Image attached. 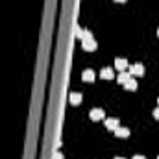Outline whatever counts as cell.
Here are the masks:
<instances>
[{
	"instance_id": "14",
	"label": "cell",
	"mask_w": 159,
	"mask_h": 159,
	"mask_svg": "<svg viewBox=\"0 0 159 159\" xmlns=\"http://www.w3.org/2000/svg\"><path fill=\"white\" fill-rule=\"evenodd\" d=\"M133 159H146L144 156H133Z\"/></svg>"
},
{
	"instance_id": "18",
	"label": "cell",
	"mask_w": 159,
	"mask_h": 159,
	"mask_svg": "<svg viewBox=\"0 0 159 159\" xmlns=\"http://www.w3.org/2000/svg\"><path fill=\"white\" fill-rule=\"evenodd\" d=\"M157 102H159V98H157Z\"/></svg>"
},
{
	"instance_id": "5",
	"label": "cell",
	"mask_w": 159,
	"mask_h": 159,
	"mask_svg": "<svg viewBox=\"0 0 159 159\" xmlns=\"http://www.w3.org/2000/svg\"><path fill=\"white\" fill-rule=\"evenodd\" d=\"M115 67L119 69L120 72H124V70L128 69V61H126V59H122V57H117V59H115Z\"/></svg>"
},
{
	"instance_id": "1",
	"label": "cell",
	"mask_w": 159,
	"mask_h": 159,
	"mask_svg": "<svg viewBox=\"0 0 159 159\" xmlns=\"http://www.w3.org/2000/svg\"><path fill=\"white\" fill-rule=\"evenodd\" d=\"M96 41H94V37H89V39L81 41V48L83 50H87V52H93V50H96Z\"/></svg>"
},
{
	"instance_id": "19",
	"label": "cell",
	"mask_w": 159,
	"mask_h": 159,
	"mask_svg": "<svg viewBox=\"0 0 159 159\" xmlns=\"http://www.w3.org/2000/svg\"><path fill=\"white\" fill-rule=\"evenodd\" d=\"M157 159H159V157H157Z\"/></svg>"
},
{
	"instance_id": "15",
	"label": "cell",
	"mask_w": 159,
	"mask_h": 159,
	"mask_svg": "<svg viewBox=\"0 0 159 159\" xmlns=\"http://www.w3.org/2000/svg\"><path fill=\"white\" fill-rule=\"evenodd\" d=\"M115 2H126V0H115Z\"/></svg>"
},
{
	"instance_id": "3",
	"label": "cell",
	"mask_w": 159,
	"mask_h": 159,
	"mask_svg": "<svg viewBox=\"0 0 159 159\" xmlns=\"http://www.w3.org/2000/svg\"><path fill=\"white\" fill-rule=\"evenodd\" d=\"M89 117H91L93 120H102V119H104V109L94 107V109H91V111H89Z\"/></svg>"
},
{
	"instance_id": "17",
	"label": "cell",
	"mask_w": 159,
	"mask_h": 159,
	"mask_svg": "<svg viewBox=\"0 0 159 159\" xmlns=\"http://www.w3.org/2000/svg\"><path fill=\"white\" fill-rule=\"evenodd\" d=\"M157 35H159V30H157Z\"/></svg>"
},
{
	"instance_id": "12",
	"label": "cell",
	"mask_w": 159,
	"mask_h": 159,
	"mask_svg": "<svg viewBox=\"0 0 159 159\" xmlns=\"http://www.w3.org/2000/svg\"><path fill=\"white\" fill-rule=\"evenodd\" d=\"M154 119L159 120V107H157V109H154Z\"/></svg>"
},
{
	"instance_id": "9",
	"label": "cell",
	"mask_w": 159,
	"mask_h": 159,
	"mask_svg": "<svg viewBox=\"0 0 159 159\" xmlns=\"http://www.w3.org/2000/svg\"><path fill=\"white\" fill-rule=\"evenodd\" d=\"M100 76H102V80H113V70L109 67H106V69H102Z\"/></svg>"
},
{
	"instance_id": "7",
	"label": "cell",
	"mask_w": 159,
	"mask_h": 159,
	"mask_svg": "<svg viewBox=\"0 0 159 159\" xmlns=\"http://www.w3.org/2000/svg\"><path fill=\"white\" fill-rule=\"evenodd\" d=\"M106 128L115 131V129L119 128V119H106Z\"/></svg>"
},
{
	"instance_id": "16",
	"label": "cell",
	"mask_w": 159,
	"mask_h": 159,
	"mask_svg": "<svg viewBox=\"0 0 159 159\" xmlns=\"http://www.w3.org/2000/svg\"><path fill=\"white\" fill-rule=\"evenodd\" d=\"M115 159H124V157H115Z\"/></svg>"
},
{
	"instance_id": "8",
	"label": "cell",
	"mask_w": 159,
	"mask_h": 159,
	"mask_svg": "<svg viewBox=\"0 0 159 159\" xmlns=\"http://www.w3.org/2000/svg\"><path fill=\"white\" fill-rule=\"evenodd\" d=\"M69 100H70L72 106H78V104H81V94H80V93H70Z\"/></svg>"
},
{
	"instance_id": "6",
	"label": "cell",
	"mask_w": 159,
	"mask_h": 159,
	"mask_svg": "<svg viewBox=\"0 0 159 159\" xmlns=\"http://www.w3.org/2000/svg\"><path fill=\"white\" fill-rule=\"evenodd\" d=\"M115 135H117V137H119V139H126V137H129V129H128V128H117V129H115Z\"/></svg>"
},
{
	"instance_id": "11",
	"label": "cell",
	"mask_w": 159,
	"mask_h": 159,
	"mask_svg": "<svg viewBox=\"0 0 159 159\" xmlns=\"http://www.w3.org/2000/svg\"><path fill=\"white\" fill-rule=\"evenodd\" d=\"M129 78H131V74H129V72H120V74H119V83H122V85H124V83H126Z\"/></svg>"
},
{
	"instance_id": "2",
	"label": "cell",
	"mask_w": 159,
	"mask_h": 159,
	"mask_svg": "<svg viewBox=\"0 0 159 159\" xmlns=\"http://www.w3.org/2000/svg\"><path fill=\"white\" fill-rule=\"evenodd\" d=\"M129 74H131V76H143V74H144V67H143L141 63H135V65L129 67Z\"/></svg>"
},
{
	"instance_id": "10",
	"label": "cell",
	"mask_w": 159,
	"mask_h": 159,
	"mask_svg": "<svg viewBox=\"0 0 159 159\" xmlns=\"http://www.w3.org/2000/svg\"><path fill=\"white\" fill-rule=\"evenodd\" d=\"M124 89H128V91H135V89H137V80L129 78L126 83H124Z\"/></svg>"
},
{
	"instance_id": "4",
	"label": "cell",
	"mask_w": 159,
	"mask_h": 159,
	"mask_svg": "<svg viewBox=\"0 0 159 159\" xmlns=\"http://www.w3.org/2000/svg\"><path fill=\"white\" fill-rule=\"evenodd\" d=\"M81 78H83V81H94V78H96V74H94V70L87 69V70H83Z\"/></svg>"
},
{
	"instance_id": "13",
	"label": "cell",
	"mask_w": 159,
	"mask_h": 159,
	"mask_svg": "<svg viewBox=\"0 0 159 159\" xmlns=\"http://www.w3.org/2000/svg\"><path fill=\"white\" fill-rule=\"evenodd\" d=\"M54 159H63V156H61V154H56V156H54Z\"/></svg>"
}]
</instances>
